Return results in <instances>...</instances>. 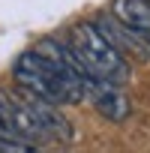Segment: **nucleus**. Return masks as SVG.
<instances>
[{"label": "nucleus", "instance_id": "nucleus-1", "mask_svg": "<svg viewBox=\"0 0 150 153\" xmlns=\"http://www.w3.org/2000/svg\"><path fill=\"white\" fill-rule=\"evenodd\" d=\"M66 45L72 48V54L78 57V63L84 66L87 78L96 81H108V84H123L129 78V63L126 57L105 39V33L96 24L78 21L72 24Z\"/></svg>", "mask_w": 150, "mask_h": 153}, {"label": "nucleus", "instance_id": "nucleus-2", "mask_svg": "<svg viewBox=\"0 0 150 153\" xmlns=\"http://www.w3.org/2000/svg\"><path fill=\"white\" fill-rule=\"evenodd\" d=\"M12 75L24 87V93H30L48 105H75V102L84 99V81L63 75L60 69H54L51 63H45L33 51H24L15 60Z\"/></svg>", "mask_w": 150, "mask_h": 153}, {"label": "nucleus", "instance_id": "nucleus-3", "mask_svg": "<svg viewBox=\"0 0 150 153\" xmlns=\"http://www.w3.org/2000/svg\"><path fill=\"white\" fill-rule=\"evenodd\" d=\"M84 96L93 102V108L108 117L111 123H120L129 117V99L126 93L120 90V84H108V81H96V78H87L84 81Z\"/></svg>", "mask_w": 150, "mask_h": 153}, {"label": "nucleus", "instance_id": "nucleus-4", "mask_svg": "<svg viewBox=\"0 0 150 153\" xmlns=\"http://www.w3.org/2000/svg\"><path fill=\"white\" fill-rule=\"evenodd\" d=\"M33 54H39L45 63H51L54 69H60L69 78H78V81H87V72L84 66L78 63V57L72 54V48L66 42H57V39H39V45L33 48Z\"/></svg>", "mask_w": 150, "mask_h": 153}, {"label": "nucleus", "instance_id": "nucleus-5", "mask_svg": "<svg viewBox=\"0 0 150 153\" xmlns=\"http://www.w3.org/2000/svg\"><path fill=\"white\" fill-rule=\"evenodd\" d=\"M111 12L144 45H150V3L147 0H111Z\"/></svg>", "mask_w": 150, "mask_h": 153}, {"label": "nucleus", "instance_id": "nucleus-6", "mask_svg": "<svg viewBox=\"0 0 150 153\" xmlns=\"http://www.w3.org/2000/svg\"><path fill=\"white\" fill-rule=\"evenodd\" d=\"M96 27L105 33V39H108L120 54H135V57H141V60L147 57V45H144V42H141L129 27H123L117 18H102Z\"/></svg>", "mask_w": 150, "mask_h": 153}, {"label": "nucleus", "instance_id": "nucleus-7", "mask_svg": "<svg viewBox=\"0 0 150 153\" xmlns=\"http://www.w3.org/2000/svg\"><path fill=\"white\" fill-rule=\"evenodd\" d=\"M0 141H18V132H15V123H12V114L0 96Z\"/></svg>", "mask_w": 150, "mask_h": 153}, {"label": "nucleus", "instance_id": "nucleus-8", "mask_svg": "<svg viewBox=\"0 0 150 153\" xmlns=\"http://www.w3.org/2000/svg\"><path fill=\"white\" fill-rule=\"evenodd\" d=\"M0 153H39L36 144L27 141H0Z\"/></svg>", "mask_w": 150, "mask_h": 153}, {"label": "nucleus", "instance_id": "nucleus-9", "mask_svg": "<svg viewBox=\"0 0 150 153\" xmlns=\"http://www.w3.org/2000/svg\"><path fill=\"white\" fill-rule=\"evenodd\" d=\"M147 3H150V0H147Z\"/></svg>", "mask_w": 150, "mask_h": 153}]
</instances>
